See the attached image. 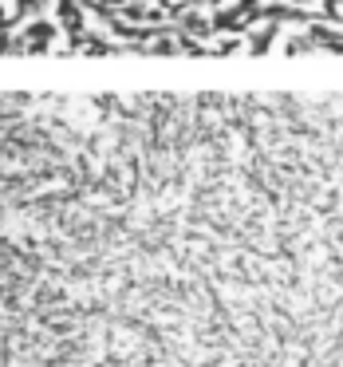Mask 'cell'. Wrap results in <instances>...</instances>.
Returning <instances> with one entry per match:
<instances>
[{
	"label": "cell",
	"instance_id": "1",
	"mask_svg": "<svg viewBox=\"0 0 343 367\" xmlns=\"http://www.w3.org/2000/svg\"><path fill=\"white\" fill-rule=\"evenodd\" d=\"M288 4H292V8H300V12H312L320 0H288Z\"/></svg>",
	"mask_w": 343,
	"mask_h": 367
}]
</instances>
